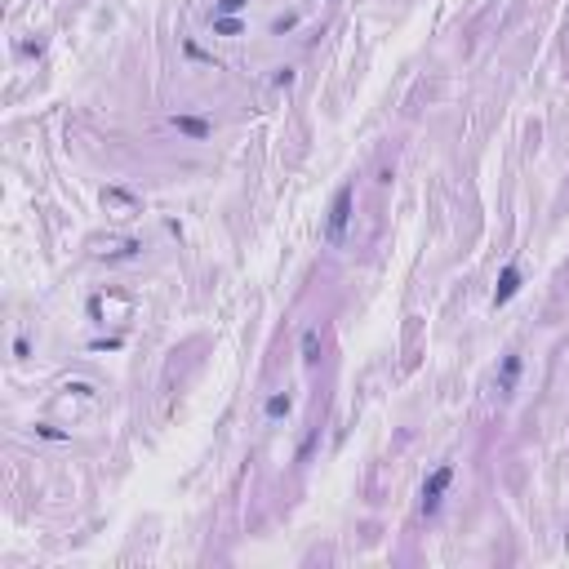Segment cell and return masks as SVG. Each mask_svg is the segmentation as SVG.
Listing matches in <instances>:
<instances>
[{"mask_svg":"<svg viewBox=\"0 0 569 569\" xmlns=\"http://www.w3.org/2000/svg\"><path fill=\"white\" fill-rule=\"evenodd\" d=\"M174 129L187 138H209V120H200V116H174Z\"/></svg>","mask_w":569,"mask_h":569,"instance_id":"4","label":"cell"},{"mask_svg":"<svg viewBox=\"0 0 569 569\" xmlns=\"http://www.w3.org/2000/svg\"><path fill=\"white\" fill-rule=\"evenodd\" d=\"M352 205H356V183H343L334 191V205H330V223H325V236L334 240H343V232H347V223H352Z\"/></svg>","mask_w":569,"mask_h":569,"instance_id":"1","label":"cell"},{"mask_svg":"<svg viewBox=\"0 0 569 569\" xmlns=\"http://www.w3.org/2000/svg\"><path fill=\"white\" fill-rule=\"evenodd\" d=\"M289 409H294V401H289L285 392H276V396H267V409H263V414H267V422H281V418H289Z\"/></svg>","mask_w":569,"mask_h":569,"instance_id":"6","label":"cell"},{"mask_svg":"<svg viewBox=\"0 0 569 569\" xmlns=\"http://www.w3.org/2000/svg\"><path fill=\"white\" fill-rule=\"evenodd\" d=\"M316 360H320V325H311L302 334V365H316Z\"/></svg>","mask_w":569,"mask_h":569,"instance_id":"5","label":"cell"},{"mask_svg":"<svg viewBox=\"0 0 569 569\" xmlns=\"http://www.w3.org/2000/svg\"><path fill=\"white\" fill-rule=\"evenodd\" d=\"M516 378H520V356H507V360H503V374H498V392L507 396V392L516 387Z\"/></svg>","mask_w":569,"mask_h":569,"instance_id":"7","label":"cell"},{"mask_svg":"<svg viewBox=\"0 0 569 569\" xmlns=\"http://www.w3.org/2000/svg\"><path fill=\"white\" fill-rule=\"evenodd\" d=\"M520 294V267H507L498 276V289H494V307H503V302H512Z\"/></svg>","mask_w":569,"mask_h":569,"instance_id":"3","label":"cell"},{"mask_svg":"<svg viewBox=\"0 0 569 569\" xmlns=\"http://www.w3.org/2000/svg\"><path fill=\"white\" fill-rule=\"evenodd\" d=\"M240 9H245V0H218V5H214V14H240Z\"/></svg>","mask_w":569,"mask_h":569,"instance_id":"9","label":"cell"},{"mask_svg":"<svg viewBox=\"0 0 569 569\" xmlns=\"http://www.w3.org/2000/svg\"><path fill=\"white\" fill-rule=\"evenodd\" d=\"M276 84H281V89H289V84H294V67H276V76H272Z\"/></svg>","mask_w":569,"mask_h":569,"instance_id":"10","label":"cell"},{"mask_svg":"<svg viewBox=\"0 0 569 569\" xmlns=\"http://www.w3.org/2000/svg\"><path fill=\"white\" fill-rule=\"evenodd\" d=\"M214 31H218V36H240V31H245V22H240L236 14H227V18L214 14Z\"/></svg>","mask_w":569,"mask_h":569,"instance_id":"8","label":"cell"},{"mask_svg":"<svg viewBox=\"0 0 569 569\" xmlns=\"http://www.w3.org/2000/svg\"><path fill=\"white\" fill-rule=\"evenodd\" d=\"M450 480H454V467L450 463H441L431 471L427 480H422V512H441V503H445V489H450Z\"/></svg>","mask_w":569,"mask_h":569,"instance_id":"2","label":"cell"},{"mask_svg":"<svg viewBox=\"0 0 569 569\" xmlns=\"http://www.w3.org/2000/svg\"><path fill=\"white\" fill-rule=\"evenodd\" d=\"M298 22V14H285V18H276V31H289Z\"/></svg>","mask_w":569,"mask_h":569,"instance_id":"11","label":"cell"}]
</instances>
